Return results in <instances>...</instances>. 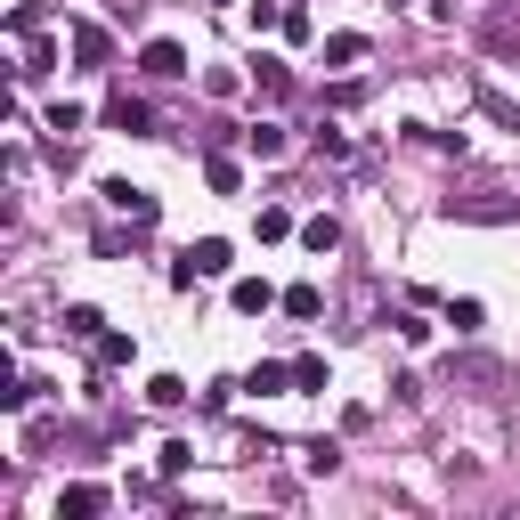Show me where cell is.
I'll return each instance as SVG.
<instances>
[{
    "instance_id": "1",
    "label": "cell",
    "mask_w": 520,
    "mask_h": 520,
    "mask_svg": "<svg viewBox=\"0 0 520 520\" xmlns=\"http://www.w3.org/2000/svg\"><path fill=\"white\" fill-rule=\"evenodd\" d=\"M139 74H155V82H179V74H187V49H179V41H147Z\"/></svg>"
},
{
    "instance_id": "2",
    "label": "cell",
    "mask_w": 520,
    "mask_h": 520,
    "mask_svg": "<svg viewBox=\"0 0 520 520\" xmlns=\"http://www.w3.org/2000/svg\"><path fill=\"white\" fill-rule=\"evenodd\" d=\"M187 269H195V277H228V269H236V252H228L220 236H204V244H187Z\"/></svg>"
},
{
    "instance_id": "3",
    "label": "cell",
    "mask_w": 520,
    "mask_h": 520,
    "mask_svg": "<svg viewBox=\"0 0 520 520\" xmlns=\"http://www.w3.org/2000/svg\"><path fill=\"white\" fill-rule=\"evenodd\" d=\"M106 122H114V130H155V114H147V98H130V90H122V98L106 106Z\"/></svg>"
},
{
    "instance_id": "4",
    "label": "cell",
    "mask_w": 520,
    "mask_h": 520,
    "mask_svg": "<svg viewBox=\"0 0 520 520\" xmlns=\"http://www.w3.org/2000/svg\"><path fill=\"white\" fill-rule=\"evenodd\" d=\"M57 512H65V520H90V512H106V488H90V480H82V488H65Z\"/></svg>"
},
{
    "instance_id": "5",
    "label": "cell",
    "mask_w": 520,
    "mask_h": 520,
    "mask_svg": "<svg viewBox=\"0 0 520 520\" xmlns=\"http://www.w3.org/2000/svg\"><path fill=\"white\" fill-rule=\"evenodd\" d=\"M252 82H260V98H293V74H285L277 57H260V65H252Z\"/></svg>"
},
{
    "instance_id": "6",
    "label": "cell",
    "mask_w": 520,
    "mask_h": 520,
    "mask_svg": "<svg viewBox=\"0 0 520 520\" xmlns=\"http://www.w3.org/2000/svg\"><path fill=\"white\" fill-rule=\"evenodd\" d=\"M366 57V33H334V41H325V65H358Z\"/></svg>"
},
{
    "instance_id": "7",
    "label": "cell",
    "mask_w": 520,
    "mask_h": 520,
    "mask_svg": "<svg viewBox=\"0 0 520 520\" xmlns=\"http://www.w3.org/2000/svg\"><path fill=\"white\" fill-rule=\"evenodd\" d=\"M74 57H82V65H106V33H98V25H74Z\"/></svg>"
},
{
    "instance_id": "8",
    "label": "cell",
    "mask_w": 520,
    "mask_h": 520,
    "mask_svg": "<svg viewBox=\"0 0 520 520\" xmlns=\"http://www.w3.org/2000/svg\"><path fill=\"white\" fill-rule=\"evenodd\" d=\"M244 147H252V155H285V130L260 122V130H244Z\"/></svg>"
},
{
    "instance_id": "9",
    "label": "cell",
    "mask_w": 520,
    "mask_h": 520,
    "mask_svg": "<svg viewBox=\"0 0 520 520\" xmlns=\"http://www.w3.org/2000/svg\"><path fill=\"white\" fill-rule=\"evenodd\" d=\"M147 399H155V407H179V399H187V382H179V374H155V382H147Z\"/></svg>"
},
{
    "instance_id": "10",
    "label": "cell",
    "mask_w": 520,
    "mask_h": 520,
    "mask_svg": "<svg viewBox=\"0 0 520 520\" xmlns=\"http://www.w3.org/2000/svg\"><path fill=\"white\" fill-rule=\"evenodd\" d=\"M301 244H309V252H334V244H342V228H334V220H309V228H301Z\"/></svg>"
},
{
    "instance_id": "11",
    "label": "cell",
    "mask_w": 520,
    "mask_h": 520,
    "mask_svg": "<svg viewBox=\"0 0 520 520\" xmlns=\"http://www.w3.org/2000/svg\"><path fill=\"white\" fill-rule=\"evenodd\" d=\"M65 334H74V342H98V309H65Z\"/></svg>"
},
{
    "instance_id": "12",
    "label": "cell",
    "mask_w": 520,
    "mask_h": 520,
    "mask_svg": "<svg viewBox=\"0 0 520 520\" xmlns=\"http://www.w3.org/2000/svg\"><path fill=\"white\" fill-rule=\"evenodd\" d=\"M269 301H277L269 285H236V309H244V317H260V309H269Z\"/></svg>"
},
{
    "instance_id": "13",
    "label": "cell",
    "mask_w": 520,
    "mask_h": 520,
    "mask_svg": "<svg viewBox=\"0 0 520 520\" xmlns=\"http://www.w3.org/2000/svg\"><path fill=\"white\" fill-rule=\"evenodd\" d=\"M285 317H317V285H293L285 293Z\"/></svg>"
},
{
    "instance_id": "14",
    "label": "cell",
    "mask_w": 520,
    "mask_h": 520,
    "mask_svg": "<svg viewBox=\"0 0 520 520\" xmlns=\"http://www.w3.org/2000/svg\"><path fill=\"white\" fill-rule=\"evenodd\" d=\"M212 9H228V0H212Z\"/></svg>"
}]
</instances>
